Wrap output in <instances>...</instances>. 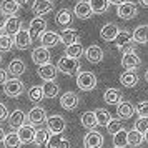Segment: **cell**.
Masks as SVG:
<instances>
[{
	"label": "cell",
	"mask_w": 148,
	"mask_h": 148,
	"mask_svg": "<svg viewBox=\"0 0 148 148\" xmlns=\"http://www.w3.org/2000/svg\"><path fill=\"white\" fill-rule=\"evenodd\" d=\"M32 60H34V63L38 65V67L50 63V52H48V48H45V47L34 48V52H32Z\"/></svg>",
	"instance_id": "ba28073f"
},
{
	"label": "cell",
	"mask_w": 148,
	"mask_h": 148,
	"mask_svg": "<svg viewBox=\"0 0 148 148\" xmlns=\"http://www.w3.org/2000/svg\"><path fill=\"white\" fill-rule=\"evenodd\" d=\"M95 115H97V121H98L100 127H108V123L112 121V116L108 113V110H105V108L95 110Z\"/></svg>",
	"instance_id": "74e56055"
},
{
	"label": "cell",
	"mask_w": 148,
	"mask_h": 148,
	"mask_svg": "<svg viewBox=\"0 0 148 148\" xmlns=\"http://www.w3.org/2000/svg\"><path fill=\"white\" fill-rule=\"evenodd\" d=\"M135 130L140 132V133H147L148 132V118H138L135 121Z\"/></svg>",
	"instance_id": "ee69618b"
},
{
	"label": "cell",
	"mask_w": 148,
	"mask_h": 148,
	"mask_svg": "<svg viewBox=\"0 0 148 148\" xmlns=\"http://www.w3.org/2000/svg\"><path fill=\"white\" fill-rule=\"evenodd\" d=\"M7 82H8V72L0 68V85H5Z\"/></svg>",
	"instance_id": "7dc6e473"
},
{
	"label": "cell",
	"mask_w": 148,
	"mask_h": 148,
	"mask_svg": "<svg viewBox=\"0 0 148 148\" xmlns=\"http://www.w3.org/2000/svg\"><path fill=\"white\" fill-rule=\"evenodd\" d=\"M133 40L136 43H148V25H140L135 28Z\"/></svg>",
	"instance_id": "d6a6232c"
},
{
	"label": "cell",
	"mask_w": 148,
	"mask_h": 148,
	"mask_svg": "<svg viewBox=\"0 0 148 148\" xmlns=\"http://www.w3.org/2000/svg\"><path fill=\"white\" fill-rule=\"evenodd\" d=\"M57 68L65 75H78L80 73V62L63 55V57H60V60L57 63Z\"/></svg>",
	"instance_id": "6da1fadb"
},
{
	"label": "cell",
	"mask_w": 148,
	"mask_h": 148,
	"mask_svg": "<svg viewBox=\"0 0 148 148\" xmlns=\"http://www.w3.org/2000/svg\"><path fill=\"white\" fill-rule=\"evenodd\" d=\"M5 32H7L8 35H17L18 32L22 30V22H20V18L18 17H8V20H7V23H5V28H3Z\"/></svg>",
	"instance_id": "484cf974"
},
{
	"label": "cell",
	"mask_w": 148,
	"mask_h": 148,
	"mask_svg": "<svg viewBox=\"0 0 148 148\" xmlns=\"http://www.w3.org/2000/svg\"><path fill=\"white\" fill-rule=\"evenodd\" d=\"M83 53H85V50H83L80 42H78V43H73V45H68V47L65 48V55L70 57V58H75V60H78Z\"/></svg>",
	"instance_id": "1f68e13d"
},
{
	"label": "cell",
	"mask_w": 148,
	"mask_h": 148,
	"mask_svg": "<svg viewBox=\"0 0 148 148\" xmlns=\"http://www.w3.org/2000/svg\"><path fill=\"white\" fill-rule=\"evenodd\" d=\"M27 120L30 121V125H40L43 121H47V112L42 107H34L28 112Z\"/></svg>",
	"instance_id": "8fae6325"
},
{
	"label": "cell",
	"mask_w": 148,
	"mask_h": 148,
	"mask_svg": "<svg viewBox=\"0 0 148 148\" xmlns=\"http://www.w3.org/2000/svg\"><path fill=\"white\" fill-rule=\"evenodd\" d=\"M82 125H83L85 128H88V130L92 132V130H93V128L98 125L95 112H85V113L82 115Z\"/></svg>",
	"instance_id": "4dcf8cb0"
},
{
	"label": "cell",
	"mask_w": 148,
	"mask_h": 148,
	"mask_svg": "<svg viewBox=\"0 0 148 148\" xmlns=\"http://www.w3.org/2000/svg\"><path fill=\"white\" fill-rule=\"evenodd\" d=\"M17 133H18V136H20L22 145H23V143H25V145H28V143H34V141H35L37 130L34 128V125H23V127H22Z\"/></svg>",
	"instance_id": "4fadbf2b"
},
{
	"label": "cell",
	"mask_w": 148,
	"mask_h": 148,
	"mask_svg": "<svg viewBox=\"0 0 148 148\" xmlns=\"http://www.w3.org/2000/svg\"><path fill=\"white\" fill-rule=\"evenodd\" d=\"M47 148H70V141L62 135H52L47 143Z\"/></svg>",
	"instance_id": "f1b7e54d"
},
{
	"label": "cell",
	"mask_w": 148,
	"mask_h": 148,
	"mask_svg": "<svg viewBox=\"0 0 148 148\" xmlns=\"http://www.w3.org/2000/svg\"><path fill=\"white\" fill-rule=\"evenodd\" d=\"M8 125H10V128H14V130L18 132L25 125V113L22 110H14L10 113V116H8Z\"/></svg>",
	"instance_id": "d6986e66"
},
{
	"label": "cell",
	"mask_w": 148,
	"mask_h": 148,
	"mask_svg": "<svg viewBox=\"0 0 148 148\" xmlns=\"http://www.w3.org/2000/svg\"><path fill=\"white\" fill-rule=\"evenodd\" d=\"M145 140H147V143H148V132L145 133Z\"/></svg>",
	"instance_id": "db71d44e"
},
{
	"label": "cell",
	"mask_w": 148,
	"mask_h": 148,
	"mask_svg": "<svg viewBox=\"0 0 148 148\" xmlns=\"http://www.w3.org/2000/svg\"><path fill=\"white\" fill-rule=\"evenodd\" d=\"M143 141V133L136 132V130H130L128 132V145L132 147H140Z\"/></svg>",
	"instance_id": "60d3db41"
},
{
	"label": "cell",
	"mask_w": 148,
	"mask_h": 148,
	"mask_svg": "<svg viewBox=\"0 0 148 148\" xmlns=\"http://www.w3.org/2000/svg\"><path fill=\"white\" fill-rule=\"evenodd\" d=\"M3 93L10 98H17L23 93V83L18 78H8V82L3 85Z\"/></svg>",
	"instance_id": "277c9868"
},
{
	"label": "cell",
	"mask_w": 148,
	"mask_h": 148,
	"mask_svg": "<svg viewBox=\"0 0 148 148\" xmlns=\"http://www.w3.org/2000/svg\"><path fill=\"white\" fill-rule=\"evenodd\" d=\"M138 2H140L143 7H148V0H138Z\"/></svg>",
	"instance_id": "f5cc1de1"
},
{
	"label": "cell",
	"mask_w": 148,
	"mask_h": 148,
	"mask_svg": "<svg viewBox=\"0 0 148 148\" xmlns=\"http://www.w3.org/2000/svg\"><path fill=\"white\" fill-rule=\"evenodd\" d=\"M85 57L90 63H98V62L103 60V50L98 45H90L85 50Z\"/></svg>",
	"instance_id": "44dd1931"
},
{
	"label": "cell",
	"mask_w": 148,
	"mask_h": 148,
	"mask_svg": "<svg viewBox=\"0 0 148 148\" xmlns=\"http://www.w3.org/2000/svg\"><path fill=\"white\" fill-rule=\"evenodd\" d=\"M136 113L140 115V118H148V101H140L136 105Z\"/></svg>",
	"instance_id": "f6af8a7d"
},
{
	"label": "cell",
	"mask_w": 148,
	"mask_h": 148,
	"mask_svg": "<svg viewBox=\"0 0 148 148\" xmlns=\"http://www.w3.org/2000/svg\"><path fill=\"white\" fill-rule=\"evenodd\" d=\"M136 14H138V10H136V5H135L133 2L123 3V5H120L118 10H116V15H118L120 18H123V20H132V18H135Z\"/></svg>",
	"instance_id": "9c48e42d"
},
{
	"label": "cell",
	"mask_w": 148,
	"mask_h": 148,
	"mask_svg": "<svg viewBox=\"0 0 148 148\" xmlns=\"http://www.w3.org/2000/svg\"><path fill=\"white\" fill-rule=\"evenodd\" d=\"M123 130V125H121V120H118V118H112V121L108 123L107 127V132L112 135H116L118 132H121Z\"/></svg>",
	"instance_id": "7bdbcfd3"
},
{
	"label": "cell",
	"mask_w": 148,
	"mask_h": 148,
	"mask_svg": "<svg viewBox=\"0 0 148 148\" xmlns=\"http://www.w3.org/2000/svg\"><path fill=\"white\" fill-rule=\"evenodd\" d=\"M3 140H5V133H3V130H2V128H0V141H2V143H3Z\"/></svg>",
	"instance_id": "816d5d0a"
},
{
	"label": "cell",
	"mask_w": 148,
	"mask_h": 148,
	"mask_svg": "<svg viewBox=\"0 0 148 148\" xmlns=\"http://www.w3.org/2000/svg\"><path fill=\"white\" fill-rule=\"evenodd\" d=\"M118 34H120V30H118V27H116L115 23H107V25H103V27H101V30H100L101 40H105V42L116 40Z\"/></svg>",
	"instance_id": "2e32d148"
},
{
	"label": "cell",
	"mask_w": 148,
	"mask_h": 148,
	"mask_svg": "<svg viewBox=\"0 0 148 148\" xmlns=\"http://www.w3.org/2000/svg\"><path fill=\"white\" fill-rule=\"evenodd\" d=\"M28 98L34 101V103H38L45 98V95H43V88L38 87V85H35V87L28 88Z\"/></svg>",
	"instance_id": "ab89813d"
},
{
	"label": "cell",
	"mask_w": 148,
	"mask_h": 148,
	"mask_svg": "<svg viewBox=\"0 0 148 148\" xmlns=\"http://www.w3.org/2000/svg\"><path fill=\"white\" fill-rule=\"evenodd\" d=\"M113 145L115 148H125L128 145V132L121 130L116 135H113Z\"/></svg>",
	"instance_id": "f35d334b"
},
{
	"label": "cell",
	"mask_w": 148,
	"mask_h": 148,
	"mask_svg": "<svg viewBox=\"0 0 148 148\" xmlns=\"http://www.w3.org/2000/svg\"><path fill=\"white\" fill-rule=\"evenodd\" d=\"M7 20H8V17L5 14H2V12H0V30H3V28H5Z\"/></svg>",
	"instance_id": "c3c4849f"
},
{
	"label": "cell",
	"mask_w": 148,
	"mask_h": 148,
	"mask_svg": "<svg viewBox=\"0 0 148 148\" xmlns=\"http://www.w3.org/2000/svg\"><path fill=\"white\" fill-rule=\"evenodd\" d=\"M45 28H47V22L42 17H35L34 20L30 22V25H28V34L32 37V40H37L38 37H42L45 34Z\"/></svg>",
	"instance_id": "5b68a950"
},
{
	"label": "cell",
	"mask_w": 148,
	"mask_h": 148,
	"mask_svg": "<svg viewBox=\"0 0 148 148\" xmlns=\"http://www.w3.org/2000/svg\"><path fill=\"white\" fill-rule=\"evenodd\" d=\"M60 42H62L60 35L55 34V32H45V34L40 37L42 47H45V48H52V47H55V45H58Z\"/></svg>",
	"instance_id": "ffe728a7"
},
{
	"label": "cell",
	"mask_w": 148,
	"mask_h": 148,
	"mask_svg": "<svg viewBox=\"0 0 148 148\" xmlns=\"http://www.w3.org/2000/svg\"><path fill=\"white\" fill-rule=\"evenodd\" d=\"M110 3L112 5H116V7H120L123 3H127V0H110Z\"/></svg>",
	"instance_id": "681fc988"
},
{
	"label": "cell",
	"mask_w": 148,
	"mask_h": 148,
	"mask_svg": "<svg viewBox=\"0 0 148 148\" xmlns=\"http://www.w3.org/2000/svg\"><path fill=\"white\" fill-rule=\"evenodd\" d=\"M18 8H20V5L15 0H2V3H0V12L5 14L7 17H14V14L18 12Z\"/></svg>",
	"instance_id": "d4e9b609"
},
{
	"label": "cell",
	"mask_w": 148,
	"mask_h": 148,
	"mask_svg": "<svg viewBox=\"0 0 148 148\" xmlns=\"http://www.w3.org/2000/svg\"><path fill=\"white\" fill-rule=\"evenodd\" d=\"M2 35H3V34H2V30H0V37H2Z\"/></svg>",
	"instance_id": "9f6ffc18"
},
{
	"label": "cell",
	"mask_w": 148,
	"mask_h": 148,
	"mask_svg": "<svg viewBox=\"0 0 148 148\" xmlns=\"http://www.w3.org/2000/svg\"><path fill=\"white\" fill-rule=\"evenodd\" d=\"M57 23H58L60 27H68V25L72 23V12H70L68 8L58 10V14H57Z\"/></svg>",
	"instance_id": "836d02e7"
},
{
	"label": "cell",
	"mask_w": 148,
	"mask_h": 148,
	"mask_svg": "<svg viewBox=\"0 0 148 148\" xmlns=\"http://www.w3.org/2000/svg\"><path fill=\"white\" fill-rule=\"evenodd\" d=\"M65 128H67V121L60 115H52L47 118V130L52 135H62Z\"/></svg>",
	"instance_id": "3957f363"
},
{
	"label": "cell",
	"mask_w": 148,
	"mask_h": 148,
	"mask_svg": "<svg viewBox=\"0 0 148 148\" xmlns=\"http://www.w3.org/2000/svg\"><path fill=\"white\" fill-rule=\"evenodd\" d=\"M60 105L65 110H75L77 105H78V97H77V93H73V92H65L60 97Z\"/></svg>",
	"instance_id": "e0dca14e"
},
{
	"label": "cell",
	"mask_w": 148,
	"mask_h": 148,
	"mask_svg": "<svg viewBox=\"0 0 148 148\" xmlns=\"http://www.w3.org/2000/svg\"><path fill=\"white\" fill-rule=\"evenodd\" d=\"M15 40V47L18 48V50H25V48L30 47V43H32V37H30V34H28V30H25V28H22L18 34L14 37Z\"/></svg>",
	"instance_id": "5bb4252c"
},
{
	"label": "cell",
	"mask_w": 148,
	"mask_h": 148,
	"mask_svg": "<svg viewBox=\"0 0 148 148\" xmlns=\"http://www.w3.org/2000/svg\"><path fill=\"white\" fill-rule=\"evenodd\" d=\"M25 70H27V67H25V63L20 60V58H15V60H12L10 63H8V73L12 75V78H17V77H20V75L25 73Z\"/></svg>",
	"instance_id": "7402d4cb"
},
{
	"label": "cell",
	"mask_w": 148,
	"mask_h": 148,
	"mask_svg": "<svg viewBox=\"0 0 148 148\" xmlns=\"http://www.w3.org/2000/svg\"><path fill=\"white\" fill-rule=\"evenodd\" d=\"M120 83L127 88L135 87V85L138 83V75H136V72H135V70H127V72H123V73L120 75Z\"/></svg>",
	"instance_id": "cb8c5ba5"
},
{
	"label": "cell",
	"mask_w": 148,
	"mask_h": 148,
	"mask_svg": "<svg viewBox=\"0 0 148 148\" xmlns=\"http://www.w3.org/2000/svg\"><path fill=\"white\" fill-rule=\"evenodd\" d=\"M140 63H141L140 57L135 53L133 50H127L121 57V67L127 68V70H135V68L140 67Z\"/></svg>",
	"instance_id": "52a82bcc"
},
{
	"label": "cell",
	"mask_w": 148,
	"mask_h": 148,
	"mask_svg": "<svg viewBox=\"0 0 148 148\" xmlns=\"http://www.w3.org/2000/svg\"><path fill=\"white\" fill-rule=\"evenodd\" d=\"M93 8V14H103L110 7V0H88Z\"/></svg>",
	"instance_id": "8d00e7d4"
},
{
	"label": "cell",
	"mask_w": 148,
	"mask_h": 148,
	"mask_svg": "<svg viewBox=\"0 0 148 148\" xmlns=\"http://www.w3.org/2000/svg\"><path fill=\"white\" fill-rule=\"evenodd\" d=\"M136 112V107H133L130 101H121L120 105L116 107V115H118V118L121 120H128V118H132Z\"/></svg>",
	"instance_id": "ac0fdd59"
},
{
	"label": "cell",
	"mask_w": 148,
	"mask_h": 148,
	"mask_svg": "<svg viewBox=\"0 0 148 148\" xmlns=\"http://www.w3.org/2000/svg\"><path fill=\"white\" fill-rule=\"evenodd\" d=\"M60 38H62V43H65V45H73V43H78V32L73 30V28H65L63 32L60 34Z\"/></svg>",
	"instance_id": "4316f807"
},
{
	"label": "cell",
	"mask_w": 148,
	"mask_h": 148,
	"mask_svg": "<svg viewBox=\"0 0 148 148\" xmlns=\"http://www.w3.org/2000/svg\"><path fill=\"white\" fill-rule=\"evenodd\" d=\"M133 42H135L133 35L130 34V32H127V30H120V34H118V37H116L115 43H116V48H127V47H130Z\"/></svg>",
	"instance_id": "83f0119b"
},
{
	"label": "cell",
	"mask_w": 148,
	"mask_h": 148,
	"mask_svg": "<svg viewBox=\"0 0 148 148\" xmlns=\"http://www.w3.org/2000/svg\"><path fill=\"white\" fill-rule=\"evenodd\" d=\"M83 147L85 148H101L103 147V135L97 130H92L85 135L83 138Z\"/></svg>",
	"instance_id": "8992f818"
},
{
	"label": "cell",
	"mask_w": 148,
	"mask_h": 148,
	"mask_svg": "<svg viewBox=\"0 0 148 148\" xmlns=\"http://www.w3.org/2000/svg\"><path fill=\"white\" fill-rule=\"evenodd\" d=\"M77 85L83 92H92L97 87V77L92 72H80L77 75Z\"/></svg>",
	"instance_id": "7a4b0ae2"
},
{
	"label": "cell",
	"mask_w": 148,
	"mask_h": 148,
	"mask_svg": "<svg viewBox=\"0 0 148 148\" xmlns=\"http://www.w3.org/2000/svg\"><path fill=\"white\" fill-rule=\"evenodd\" d=\"M15 2H17V3L20 5V7H25V5H27V2H28V0H15Z\"/></svg>",
	"instance_id": "f907efd6"
},
{
	"label": "cell",
	"mask_w": 148,
	"mask_h": 148,
	"mask_svg": "<svg viewBox=\"0 0 148 148\" xmlns=\"http://www.w3.org/2000/svg\"><path fill=\"white\" fill-rule=\"evenodd\" d=\"M8 116H10V113H8L7 107H5L3 103H0V121H3V120H8Z\"/></svg>",
	"instance_id": "bcb514c9"
},
{
	"label": "cell",
	"mask_w": 148,
	"mask_h": 148,
	"mask_svg": "<svg viewBox=\"0 0 148 148\" xmlns=\"http://www.w3.org/2000/svg\"><path fill=\"white\" fill-rule=\"evenodd\" d=\"M0 62H2V55H0Z\"/></svg>",
	"instance_id": "6f0895ef"
},
{
	"label": "cell",
	"mask_w": 148,
	"mask_h": 148,
	"mask_svg": "<svg viewBox=\"0 0 148 148\" xmlns=\"http://www.w3.org/2000/svg\"><path fill=\"white\" fill-rule=\"evenodd\" d=\"M145 80L148 82V70H147V73H145Z\"/></svg>",
	"instance_id": "11a10c76"
},
{
	"label": "cell",
	"mask_w": 148,
	"mask_h": 148,
	"mask_svg": "<svg viewBox=\"0 0 148 148\" xmlns=\"http://www.w3.org/2000/svg\"><path fill=\"white\" fill-rule=\"evenodd\" d=\"M57 70H58V68L55 67L53 63L42 65V67H38V77H40L43 82H53L55 77H57Z\"/></svg>",
	"instance_id": "9a60e30c"
},
{
	"label": "cell",
	"mask_w": 148,
	"mask_h": 148,
	"mask_svg": "<svg viewBox=\"0 0 148 148\" xmlns=\"http://www.w3.org/2000/svg\"><path fill=\"white\" fill-rule=\"evenodd\" d=\"M42 88H43L45 98H53V97H57V95H58V90H60V87H58L55 82H45V83L42 85Z\"/></svg>",
	"instance_id": "e575fe53"
},
{
	"label": "cell",
	"mask_w": 148,
	"mask_h": 148,
	"mask_svg": "<svg viewBox=\"0 0 148 148\" xmlns=\"http://www.w3.org/2000/svg\"><path fill=\"white\" fill-rule=\"evenodd\" d=\"M73 14L77 15L78 18L85 20V18H90V17L93 15V8H92V5H90L88 0H82V2H78V3L75 5Z\"/></svg>",
	"instance_id": "30bf717a"
},
{
	"label": "cell",
	"mask_w": 148,
	"mask_h": 148,
	"mask_svg": "<svg viewBox=\"0 0 148 148\" xmlns=\"http://www.w3.org/2000/svg\"><path fill=\"white\" fill-rule=\"evenodd\" d=\"M103 100L108 105H116L118 107L121 103V92L116 90V88H108V90H105V93H103Z\"/></svg>",
	"instance_id": "603a6c76"
},
{
	"label": "cell",
	"mask_w": 148,
	"mask_h": 148,
	"mask_svg": "<svg viewBox=\"0 0 148 148\" xmlns=\"http://www.w3.org/2000/svg\"><path fill=\"white\" fill-rule=\"evenodd\" d=\"M48 140H50V132L48 130H45V128H38L37 130V135H35V145L37 147H47V143H48Z\"/></svg>",
	"instance_id": "d590c367"
},
{
	"label": "cell",
	"mask_w": 148,
	"mask_h": 148,
	"mask_svg": "<svg viewBox=\"0 0 148 148\" xmlns=\"http://www.w3.org/2000/svg\"><path fill=\"white\" fill-rule=\"evenodd\" d=\"M3 147H5V148H20L22 147V141H20L18 133H17V132H10V133L5 135Z\"/></svg>",
	"instance_id": "f546056e"
},
{
	"label": "cell",
	"mask_w": 148,
	"mask_h": 148,
	"mask_svg": "<svg viewBox=\"0 0 148 148\" xmlns=\"http://www.w3.org/2000/svg\"><path fill=\"white\" fill-rule=\"evenodd\" d=\"M32 10H34V14H37V17L50 14L53 10V0H35L34 5H32Z\"/></svg>",
	"instance_id": "7c38bea8"
},
{
	"label": "cell",
	"mask_w": 148,
	"mask_h": 148,
	"mask_svg": "<svg viewBox=\"0 0 148 148\" xmlns=\"http://www.w3.org/2000/svg\"><path fill=\"white\" fill-rule=\"evenodd\" d=\"M12 45H15V40L12 38V35L8 34H3L0 37V52H8Z\"/></svg>",
	"instance_id": "b9f144b4"
}]
</instances>
